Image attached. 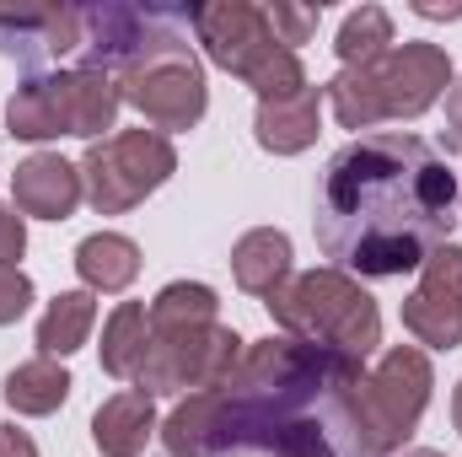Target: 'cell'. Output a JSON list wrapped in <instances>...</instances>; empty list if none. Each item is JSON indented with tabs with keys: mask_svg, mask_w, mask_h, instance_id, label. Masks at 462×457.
<instances>
[{
	"mask_svg": "<svg viewBox=\"0 0 462 457\" xmlns=\"http://www.w3.org/2000/svg\"><path fill=\"white\" fill-rule=\"evenodd\" d=\"M178 173V151L162 129H118L108 140H92L81 156V183L97 216H124L145 194H156Z\"/></svg>",
	"mask_w": 462,
	"mask_h": 457,
	"instance_id": "8992f818",
	"label": "cell"
},
{
	"mask_svg": "<svg viewBox=\"0 0 462 457\" xmlns=\"http://www.w3.org/2000/svg\"><path fill=\"white\" fill-rule=\"evenodd\" d=\"M27 253V216L16 205H0V269H16Z\"/></svg>",
	"mask_w": 462,
	"mask_h": 457,
	"instance_id": "d4e9b609",
	"label": "cell"
},
{
	"mask_svg": "<svg viewBox=\"0 0 462 457\" xmlns=\"http://www.w3.org/2000/svg\"><path fill=\"white\" fill-rule=\"evenodd\" d=\"M387 49H393V16H387L382 5L349 11L345 27H339V38H334L339 65H371V60H382Z\"/></svg>",
	"mask_w": 462,
	"mask_h": 457,
	"instance_id": "44dd1931",
	"label": "cell"
},
{
	"mask_svg": "<svg viewBox=\"0 0 462 457\" xmlns=\"http://www.w3.org/2000/svg\"><path fill=\"white\" fill-rule=\"evenodd\" d=\"M269 312L274 323L291 334V340H307L318 350H334L349 360H371L376 344H382V312L376 302L365 296V285L345 275V269H307V275H291L274 296H269Z\"/></svg>",
	"mask_w": 462,
	"mask_h": 457,
	"instance_id": "3957f363",
	"label": "cell"
},
{
	"mask_svg": "<svg viewBox=\"0 0 462 457\" xmlns=\"http://www.w3.org/2000/svg\"><path fill=\"white\" fill-rule=\"evenodd\" d=\"M189 22H194V38L205 43L210 65H221L226 76L247 81L258 92V103H280V98H296L307 87L301 54L274 38L263 5H253V0L189 5Z\"/></svg>",
	"mask_w": 462,
	"mask_h": 457,
	"instance_id": "277c9868",
	"label": "cell"
},
{
	"mask_svg": "<svg viewBox=\"0 0 462 457\" xmlns=\"http://www.w3.org/2000/svg\"><path fill=\"white\" fill-rule=\"evenodd\" d=\"M76 275H81V285H87L92 296H118V291H129L134 275H140V242L124 237V231H92V237H81V247H76Z\"/></svg>",
	"mask_w": 462,
	"mask_h": 457,
	"instance_id": "5bb4252c",
	"label": "cell"
},
{
	"mask_svg": "<svg viewBox=\"0 0 462 457\" xmlns=\"http://www.w3.org/2000/svg\"><path fill=\"white\" fill-rule=\"evenodd\" d=\"M32 296H38V291H32V280H27L22 269H0V329L16 323V318L32 307Z\"/></svg>",
	"mask_w": 462,
	"mask_h": 457,
	"instance_id": "cb8c5ba5",
	"label": "cell"
},
{
	"mask_svg": "<svg viewBox=\"0 0 462 457\" xmlns=\"http://www.w3.org/2000/svg\"><path fill=\"white\" fill-rule=\"evenodd\" d=\"M242 366V334L226 323H205V329H178V334H151L145 366L134 377L140 393L162 398V393H210L226 387L231 371Z\"/></svg>",
	"mask_w": 462,
	"mask_h": 457,
	"instance_id": "52a82bcc",
	"label": "cell"
},
{
	"mask_svg": "<svg viewBox=\"0 0 462 457\" xmlns=\"http://www.w3.org/2000/svg\"><path fill=\"white\" fill-rule=\"evenodd\" d=\"M414 11H420V16H436V22H441V16H447V22H452V16H462V5H430V0H420Z\"/></svg>",
	"mask_w": 462,
	"mask_h": 457,
	"instance_id": "83f0119b",
	"label": "cell"
},
{
	"mask_svg": "<svg viewBox=\"0 0 462 457\" xmlns=\"http://www.w3.org/2000/svg\"><path fill=\"white\" fill-rule=\"evenodd\" d=\"M118 98L145 118L151 129H162V135L194 129L205 118V108H210V87H205V70H199V60H194L189 43L156 49L140 65H129L118 76Z\"/></svg>",
	"mask_w": 462,
	"mask_h": 457,
	"instance_id": "ba28073f",
	"label": "cell"
},
{
	"mask_svg": "<svg viewBox=\"0 0 462 457\" xmlns=\"http://www.w3.org/2000/svg\"><path fill=\"white\" fill-rule=\"evenodd\" d=\"M296 269H291V237L274 227H253L236 237V247H231V280L247 291V296H274L285 280H291Z\"/></svg>",
	"mask_w": 462,
	"mask_h": 457,
	"instance_id": "4fadbf2b",
	"label": "cell"
},
{
	"mask_svg": "<svg viewBox=\"0 0 462 457\" xmlns=\"http://www.w3.org/2000/svg\"><path fill=\"white\" fill-rule=\"evenodd\" d=\"M452 92V60L441 43H393L371 65H339V76L323 87L339 129H376L387 118H420Z\"/></svg>",
	"mask_w": 462,
	"mask_h": 457,
	"instance_id": "7a4b0ae2",
	"label": "cell"
},
{
	"mask_svg": "<svg viewBox=\"0 0 462 457\" xmlns=\"http://www.w3.org/2000/svg\"><path fill=\"white\" fill-rule=\"evenodd\" d=\"M221 312V296L205 285V280H172L156 291L151 302V334H178V329H205L216 323Z\"/></svg>",
	"mask_w": 462,
	"mask_h": 457,
	"instance_id": "ffe728a7",
	"label": "cell"
},
{
	"mask_svg": "<svg viewBox=\"0 0 462 457\" xmlns=\"http://www.w3.org/2000/svg\"><path fill=\"white\" fill-rule=\"evenodd\" d=\"M403 329L414 334L420 350H457L462 344V296H441L414 285L403 296Z\"/></svg>",
	"mask_w": 462,
	"mask_h": 457,
	"instance_id": "ac0fdd59",
	"label": "cell"
},
{
	"mask_svg": "<svg viewBox=\"0 0 462 457\" xmlns=\"http://www.w3.org/2000/svg\"><path fill=\"white\" fill-rule=\"evenodd\" d=\"M457 227V173L409 129H371L349 140L318 183V247L334 269L393 280L420 269Z\"/></svg>",
	"mask_w": 462,
	"mask_h": 457,
	"instance_id": "6da1fadb",
	"label": "cell"
},
{
	"mask_svg": "<svg viewBox=\"0 0 462 457\" xmlns=\"http://www.w3.org/2000/svg\"><path fill=\"white\" fill-rule=\"evenodd\" d=\"M151 350V307L145 302H118L103 323V371L118 382H134Z\"/></svg>",
	"mask_w": 462,
	"mask_h": 457,
	"instance_id": "e0dca14e",
	"label": "cell"
},
{
	"mask_svg": "<svg viewBox=\"0 0 462 457\" xmlns=\"http://www.w3.org/2000/svg\"><path fill=\"white\" fill-rule=\"evenodd\" d=\"M323 87H301L296 98H280V103H258V114H253V135H258V145L263 151H274V156H301V151H312L318 145V124H323Z\"/></svg>",
	"mask_w": 462,
	"mask_h": 457,
	"instance_id": "8fae6325",
	"label": "cell"
},
{
	"mask_svg": "<svg viewBox=\"0 0 462 457\" xmlns=\"http://www.w3.org/2000/svg\"><path fill=\"white\" fill-rule=\"evenodd\" d=\"M462 145V76L452 81V92H447V151Z\"/></svg>",
	"mask_w": 462,
	"mask_h": 457,
	"instance_id": "4316f807",
	"label": "cell"
},
{
	"mask_svg": "<svg viewBox=\"0 0 462 457\" xmlns=\"http://www.w3.org/2000/svg\"><path fill=\"white\" fill-rule=\"evenodd\" d=\"M452 425H457V431H462V382H457V387H452Z\"/></svg>",
	"mask_w": 462,
	"mask_h": 457,
	"instance_id": "f1b7e54d",
	"label": "cell"
},
{
	"mask_svg": "<svg viewBox=\"0 0 462 457\" xmlns=\"http://www.w3.org/2000/svg\"><path fill=\"white\" fill-rule=\"evenodd\" d=\"M420 285H425V291H441V296H462V247L457 242L436 247V253L420 264Z\"/></svg>",
	"mask_w": 462,
	"mask_h": 457,
	"instance_id": "603a6c76",
	"label": "cell"
},
{
	"mask_svg": "<svg viewBox=\"0 0 462 457\" xmlns=\"http://www.w3.org/2000/svg\"><path fill=\"white\" fill-rule=\"evenodd\" d=\"M403 457H447V452H430V447H414V452H403Z\"/></svg>",
	"mask_w": 462,
	"mask_h": 457,
	"instance_id": "f546056e",
	"label": "cell"
},
{
	"mask_svg": "<svg viewBox=\"0 0 462 457\" xmlns=\"http://www.w3.org/2000/svg\"><path fill=\"white\" fill-rule=\"evenodd\" d=\"M0 457H38V442L16 425H0Z\"/></svg>",
	"mask_w": 462,
	"mask_h": 457,
	"instance_id": "484cf974",
	"label": "cell"
},
{
	"mask_svg": "<svg viewBox=\"0 0 462 457\" xmlns=\"http://www.w3.org/2000/svg\"><path fill=\"white\" fill-rule=\"evenodd\" d=\"M92 329H97V296L87 285L81 291H60L43 307V318H38V355L65 360V355H76L81 344L92 340Z\"/></svg>",
	"mask_w": 462,
	"mask_h": 457,
	"instance_id": "2e32d148",
	"label": "cell"
},
{
	"mask_svg": "<svg viewBox=\"0 0 462 457\" xmlns=\"http://www.w3.org/2000/svg\"><path fill=\"white\" fill-rule=\"evenodd\" d=\"M156 431H162L156 425V398L140 393V387H124L114 398H103L97 415H92V442H97L103 457H140Z\"/></svg>",
	"mask_w": 462,
	"mask_h": 457,
	"instance_id": "7c38bea8",
	"label": "cell"
},
{
	"mask_svg": "<svg viewBox=\"0 0 462 457\" xmlns=\"http://www.w3.org/2000/svg\"><path fill=\"white\" fill-rule=\"evenodd\" d=\"M5 129H11L16 140H32V145H43V140H60V135H65L60 98H54V76H32L27 87H16V92H11V103H5Z\"/></svg>",
	"mask_w": 462,
	"mask_h": 457,
	"instance_id": "d6986e66",
	"label": "cell"
},
{
	"mask_svg": "<svg viewBox=\"0 0 462 457\" xmlns=\"http://www.w3.org/2000/svg\"><path fill=\"white\" fill-rule=\"evenodd\" d=\"M263 16H269L274 38H280L285 49H296V43H307V38L318 33L323 5H285V0H274V5H263Z\"/></svg>",
	"mask_w": 462,
	"mask_h": 457,
	"instance_id": "7402d4cb",
	"label": "cell"
},
{
	"mask_svg": "<svg viewBox=\"0 0 462 457\" xmlns=\"http://www.w3.org/2000/svg\"><path fill=\"white\" fill-rule=\"evenodd\" d=\"M436 387V366L420 344H393L376 371H365L355 387L345 393V415L349 431L360 442L365 457H393L420 425L425 404Z\"/></svg>",
	"mask_w": 462,
	"mask_h": 457,
	"instance_id": "5b68a950",
	"label": "cell"
},
{
	"mask_svg": "<svg viewBox=\"0 0 462 457\" xmlns=\"http://www.w3.org/2000/svg\"><path fill=\"white\" fill-rule=\"evenodd\" d=\"M70 387H76V382H70V371H65L54 355H32V360H22V366L5 377L0 398H5L16 415H32V420H43V415L65 409Z\"/></svg>",
	"mask_w": 462,
	"mask_h": 457,
	"instance_id": "9a60e30c",
	"label": "cell"
},
{
	"mask_svg": "<svg viewBox=\"0 0 462 457\" xmlns=\"http://www.w3.org/2000/svg\"><path fill=\"white\" fill-rule=\"evenodd\" d=\"M54 98H60L65 135H76V140H108L118 108H124V98H118V76L92 70V65L60 70V76H54Z\"/></svg>",
	"mask_w": 462,
	"mask_h": 457,
	"instance_id": "30bf717a",
	"label": "cell"
},
{
	"mask_svg": "<svg viewBox=\"0 0 462 457\" xmlns=\"http://www.w3.org/2000/svg\"><path fill=\"white\" fill-rule=\"evenodd\" d=\"M81 200H87L81 167L65 162L60 151H32L11 173V205L32 221H70Z\"/></svg>",
	"mask_w": 462,
	"mask_h": 457,
	"instance_id": "9c48e42d",
	"label": "cell"
}]
</instances>
